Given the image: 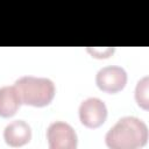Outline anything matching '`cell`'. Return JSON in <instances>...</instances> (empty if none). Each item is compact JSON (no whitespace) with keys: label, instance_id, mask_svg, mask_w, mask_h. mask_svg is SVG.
I'll return each mask as SVG.
<instances>
[{"label":"cell","instance_id":"cell-1","mask_svg":"<svg viewBox=\"0 0 149 149\" xmlns=\"http://www.w3.org/2000/svg\"><path fill=\"white\" fill-rule=\"evenodd\" d=\"M105 141L111 149H136L148 141V127L139 118L123 116L107 132Z\"/></svg>","mask_w":149,"mask_h":149},{"label":"cell","instance_id":"cell-2","mask_svg":"<svg viewBox=\"0 0 149 149\" xmlns=\"http://www.w3.org/2000/svg\"><path fill=\"white\" fill-rule=\"evenodd\" d=\"M14 87L17 92L21 104L34 107L48 106L54 100L56 93L52 80L43 77H20L15 81Z\"/></svg>","mask_w":149,"mask_h":149},{"label":"cell","instance_id":"cell-3","mask_svg":"<svg viewBox=\"0 0 149 149\" xmlns=\"http://www.w3.org/2000/svg\"><path fill=\"white\" fill-rule=\"evenodd\" d=\"M47 140L50 149H74L77 147V134L66 122L56 121L47 129Z\"/></svg>","mask_w":149,"mask_h":149},{"label":"cell","instance_id":"cell-4","mask_svg":"<svg viewBox=\"0 0 149 149\" xmlns=\"http://www.w3.org/2000/svg\"><path fill=\"white\" fill-rule=\"evenodd\" d=\"M95 84L106 93H118L127 84V72L121 66H105L97 72Z\"/></svg>","mask_w":149,"mask_h":149},{"label":"cell","instance_id":"cell-5","mask_svg":"<svg viewBox=\"0 0 149 149\" xmlns=\"http://www.w3.org/2000/svg\"><path fill=\"white\" fill-rule=\"evenodd\" d=\"M79 120L87 128L100 127L107 118V107L99 98H87L79 106Z\"/></svg>","mask_w":149,"mask_h":149},{"label":"cell","instance_id":"cell-6","mask_svg":"<svg viewBox=\"0 0 149 149\" xmlns=\"http://www.w3.org/2000/svg\"><path fill=\"white\" fill-rule=\"evenodd\" d=\"M31 139L30 126L23 120H14L8 123L3 129L5 142L13 148L27 144Z\"/></svg>","mask_w":149,"mask_h":149},{"label":"cell","instance_id":"cell-7","mask_svg":"<svg viewBox=\"0 0 149 149\" xmlns=\"http://www.w3.org/2000/svg\"><path fill=\"white\" fill-rule=\"evenodd\" d=\"M21 101L14 86L0 87V116L10 118L16 114Z\"/></svg>","mask_w":149,"mask_h":149},{"label":"cell","instance_id":"cell-8","mask_svg":"<svg viewBox=\"0 0 149 149\" xmlns=\"http://www.w3.org/2000/svg\"><path fill=\"white\" fill-rule=\"evenodd\" d=\"M135 100L140 107L148 109V77H143L139 80L135 88Z\"/></svg>","mask_w":149,"mask_h":149}]
</instances>
